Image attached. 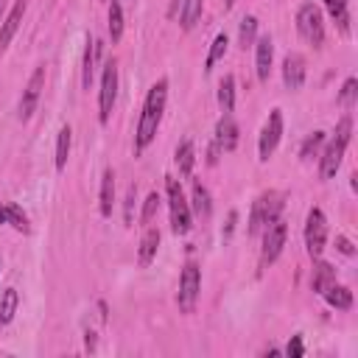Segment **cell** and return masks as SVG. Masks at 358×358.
<instances>
[{
	"instance_id": "obj_1",
	"label": "cell",
	"mask_w": 358,
	"mask_h": 358,
	"mask_svg": "<svg viewBox=\"0 0 358 358\" xmlns=\"http://www.w3.org/2000/svg\"><path fill=\"white\" fill-rule=\"evenodd\" d=\"M165 101H168V78H159L151 84V90L143 101V112H140V123H137V134H134L137 154L157 137V129H159L162 112H165Z\"/></svg>"
},
{
	"instance_id": "obj_2",
	"label": "cell",
	"mask_w": 358,
	"mask_h": 358,
	"mask_svg": "<svg viewBox=\"0 0 358 358\" xmlns=\"http://www.w3.org/2000/svg\"><path fill=\"white\" fill-rule=\"evenodd\" d=\"M350 134H352V120L350 117H341L336 131L330 134V140L324 143V151L319 157V173L322 179H333L336 171L341 168V159H344V151L350 145Z\"/></svg>"
},
{
	"instance_id": "obj_3",
	"label": "cell",
	"mask_w": 358,
	"mask_h": 358,
	"mask_svg": "<svg viewBox=\"0 0 358 358\" xmlns=\"http://www.w3.org/2000/svg\"><path fill=\"white\" fill-rule=\"evenodd\" d=\"M165 190H168L171 229H173V235H187V232H190V227H193V210H190V201H187V199H185V193H182L179 179L165 176Z\"/></svg>"
},
{
	"instance_id": "obj_4",
	"label": "cell",
	"mask_w": 358,
	"mask_h": 358,
	"mask_svg": "<svg viewBox=\"0 0 358 358\" xmlns=\"http://www.w3.org/2000/svg\"><path fill=\"white\" fill-rule=\"evenodd\" d=\"M282 193H277V190H266V193H260L257 199H255V204H252V213H249V232L252 235H257V232H263L271 221H277L280 218V213H282Z\"/></svg>"
},
{
	"instance_id": "obj_5",
	"label": "cell",
	"mask_w": 358,
	"mask_h": 358,
	"mask_svg": "<svg viewBox=\"0 0 358 358\" xmlns=\"http://www.w3.org/2000/svg\"><path fill=\"white\" fill-rule=\"evenodd\" d=\"M201 291V268L196 260H187L182 274H179V291H176V305L182 313H193Z\"/></svg>"
},
{
	"instance_id": "obj_6",
	"label": "cell",
	"mask_w": 358,
	"mask_h": 358,
	"mask_svg": "<svg viewBox=\"0 0 358 358\" xmlns=\"http://www.w3.org/2000/svg\"><path fill=\"white\" fill-rule=\"evenodd\" d=\"M296 31L313 48H319L324 42V22H322L319 6H313V3H302L299 6V11H296Z\"/></svg>"
},
{
	"instance_id": "obj_7",
	"label": "cell",
	"mask_w": 358,
	"mask_h": 358,
	"mask_svg": "<svg viewBox=\"0 0 358 358\" xmlns=\"http://www.w3.org/2000/svg\"><path fill=\"white\" fill-rule=\"evenodd\" d=\"M115 101H117V62L106 59L103 76H101V92H98V120L101 123H106L112 117Z\"/></svg>"
},
{
	"instance_id": "obj_8",
	"label": "cell",
	"mask_w": 358,
	"mask_h": 358,
	"mask_svg": "<svg viewBox=\"0 0 358 358\" xmlns=\"http://www.w3.org/2000/svg\"><path fill=\"white\" fill-rule=\"evenodd\" d=\"M324 243H327V221H324V213L319 207H310L308 210V218H305V249L313 260L322 257L324 252Z\"/></svg>"
},
{
	"instance_id": "obj_9",
	"label": "cell",
	"mask_w": 358,
	"mask_h": 358,
	"mask_svg": "<svg viewBox=\"0 0 358 358\" xmlns=\"http://www.w3.org/2000/svg\"><path fill=\"white\" fill-rule=\"evenodd\" d=\"M285 238H288V227H285L282 218L271 221V224L263 229V249H260V266H263V268L271 266V263L280 257V252H282V246H285Z\"/></svg>"
},
{
	"instance_id": "obj_10",
	"label": "cell",
	"mask_w": 358,
	"mask_h": 358,
	"mask_svg": "<svg viewBox=\"0 0 358 358\" xmlns=\"http://www.w3.org/2000/svg\"><path fill=\"white\" fill-rule=\"evenodd\" d=\"M42 90H45V64H39V67L31 73V78H28V84H25V90H22V95H20V106H17L20 120H28V117L34 115V109H36V103H39Z\"/></svg>"
},
{
	"instance_id": "obj_11",
	"label": "cell",
	"mask_w": 358,
	"mask_h": 358,
	"mask_svg": "<svg viewBox=\"0 0 358 358\" xmlns=\"http://www.w3.org/2000/svg\"><path fill=\"white\" fill-rule=\"evenodd\" d=\"M280 137H282V112L280 109H271L268 120L260 129V140H257V154H260L263 162L274 154V148L280 145Z\"/></svg>"
},
{
	"instance_id": "obj_12",
	"label": "cell",
	"mask_w": 358,
	"mask_h": 358,
	"mask_svg": "<svg viewBox=\"0 0 358 358\" xmlns=\"http://www.w3.org/2000/svg\"><path fill=\"white\" fill-rule=\"evenodd\" d=\"M25 8H28V0H14L11 11H8V14H6V20L0 22V53H3V50L8 48V42L14 39V34H17L20 22H22Z\"/></svg>"
},
{
	"instance_id": "obj_13",
	"label": "cell",
	"mask_w": 358,
	"mask_h": 358,
	"mask_svg": "<svg viewBox=\"0 0 358 358\" xmlns=\"http://www.w3.org/2000/svg\"><path fill=\"white\" fill-rule=\"evenodd\" d=\"M238 145V123L232 120V115H221V120L215 123V151H232Z\"/></svg>"
},
{
	"instance_id": "obj_14",
	"label": "cell",
	"mask_w": 358,
	"mask_h": 358,
	"mask_svg": "<svg viewBox=\"0 0 358 358\" xmlns=\"http://www.w3.org/2000/svg\"><path fill=\"white\" fill-rule=\"evenodd\" d=\"M271 59H274V42L271 36H260L255 42V70L260 81H268L271 76Z\"/></svg>"
},
{
	"instance_id": "obj_15",
	"label": "cell",
	"mask_w": 358,
	"mask_h": 358,
	"mask_svg": "<svg viewBox=\"0 0 358 358\" xmlns=\"http://www.w3.org/2000/svg\"><path fill=\"white\" fill-rule=\"evenodd\" d=\"M282 81L288 90H299L305 84V59L299 53H288L282 59Z\"/></svg>"
},
{
	"instance_id": "obj_16",
	"label": "cell",
	"mask_w": 358,
	"mask_h": 358,
	"mask_svg": "<svg viewBox=\"0 0 358 358\" xmlns=\"http://www.w3.org/2000/svg\"><path fill=\"white\" fill-rule=\"evenodd\" d=\"M157 249H159V229H157V227H148V229L143 232V238H140L137 263H140L143 268H148V266L154 263V257H157Z\"/></svg>"
},
{
	"instance_id": "obj_17",
	"label": "cell",
	"mask_w": 358,
	"mask_h": 358,
	"mask_svg": "<svg viewBox=\"0 0 358 358\" xmlns=\"http://www.w3.org/2000/svg\"><path fill=\"white\" fill-rule=\"evenodd\" d=\"M0 224L14 227L17 232H28V229H31L28 215H25V213H22V207H20V204H14V201H0Z\"/></svg>"
},
{
	"instance_id": "obj_18",
	"label": "cell",
	"mask_w": 358,
	"mask_h": 358,
	"mask_svg": "<svg viewBox=\"0 0 358 358\" xmlns=\"http://www.w3.org/2000/svg\"><path fill=\"white\" fill-rule=\"evenodd\" d=\"M101 201V215L103 218H109L112 215V210H115V171L112 168H106L103 173H101V196H98Z\"/></svg>"
},
{
	"instance_id": "obj_19",
	"label": "cell",
	"mask_w": 358,
	"mask_h": 358,
	"mask_svg": "<svg viewBox=\"0 0 358 358\" xmlns=\"http://www.w3.org/2000/svg\"><path fill=\"white\" fill-rule=\"evenodd\" d=\"M98 42L92 36H87V48H84V59H81V87L90 90L92 76H95V56H98Z\"/></svg>"
},
{
	"instance_id": "obj_20",
	"label": "cell",
	"mask_w": 358,
	"mask_h": 358,
	"mask_svg": "<svg viewBox=\"0 0 358 358\" xmlns=\"http://www.w3.org/2000/svg\"><path fill=\"white\" fill-rule=\"evenodd\" d=\"M333 282H336V268H333L330 263H322V260H319V263L313 266V277H310L313 291H316V294H324Z\"/></svg>"
},
{
	"instance_id": "obj_21",
	"label": "cell",
	"mask_w": 358,
	"mask_h": 358,
	"mask_svg": "<svg viewBox=\"0 0 358 358\" xmlns=\"http://www.w3.org/2000/svg\"><path fill=\"white\" fill-rule=\"evenodd\" d=\"M70 145H73V129L64 123V126L59 129V137H56V171H64V168H67Z\"/></svg>"
},
{
	"instance_id": "obj_22",
	"label": "cell",
	"mask_w": 358,
	"mask_h": 358,
	"mask_svg": "<svg viewBox=\"0 0 358 358\" xmlns=\"http://www.w3.org/2000/svg\"><path fill=\"white\" fill-rule=\"evenodd\" d=\"M173 159H176V165H179V173H182V176H190V173H193V165H196V148H193V143H190V140H182V143L176 145Z\"/></svg>"
},
{
	"instance_id": "obj_23",
	"label": "cell",
	"mask_w": 358,
	"mask_h": 358,
	"mask_svg": "<svg viewBox=\"0 0 358 358\" xmlns=\"http://www.w3.org/2000/svg\"><path fill=\"white\" fill-rule=\"evenodd\" d=\"M322 296L327 299L330 308H338V310H350V308H352V291H350L347 285H336V282H333Z\"/></svg>"
},
{
	"instance_id": "obj_24",
	"label": "cell",
	"mask_w": 358,
	"mask_h": 358,
	"mask_svg": "<svg viewBox=\"0 0 358 358\" xmlns=\"http://www.w3.org/2000/svg\"><path fill=\"white\" fill-rule=\"evenodd\" d=\"M218 106L224 115H232L235 106V76H224L218 84Z\"/></svg>"
},
{
	"instance_id": "obj_25",
	"label": "cell",
	"mask_w": 358,
	"mask_h": 358,
	"mask_svg": "<svg viewBox=\"0 0 358 358\" xmlns=\"http://www.w3.org/2000/svg\"><path fill=\"white\" fill-rule=\"evenodd\" d=\"M324 8L336 20V25L341 28V34H347L350 31V8H347V0H324Z\"/></svg>"
},
{
	"instance_id": "obj_26",
	"label": "cell",
	"mask_w": 358,
	"mask_h": 358,
	"mask_svg": "<svg viewBox=\"0 0 358 358\" xmlns=\"http://www.w3.org/2000/svg\"><path fill=\"white\" fill-rule=\"evenodd\" d=\"M199 218H207L213 213V204H210V193L201 182H193V207H190Z\"/></svg>"
},
{
	"instance_id": "obj_27",
	"label": "cell",
	"mask_w": 358,
	"mask_h": 358,
	"mask_svg": "<svg viewBox=\"0 0 358 358\" xmlns=\"http://www.w3.org/2000/svg\"><path fill=\"white\" fill-rule=\"evenodd\" d=\"M17 305H20V294L17 288H6L3 296H0V324H8L17 313Z\"/></svg>"
},
{
	"instance_id": "obj_28",
	"label": "cell",
	"mask_w": 358,
	"mask_h": 358,
	"mask_svg": "<svg viewBox=\"0 0 358 358\" xmlns=\"http://www.w3.org/2000/svg\"><path fill=\"white\" fill-rule=\"evenodd\" d=\"M201 8H204V0H182V14H179V22L185 31H190L199 17H201Z\"/></svg>"
},
{
	"instance_id": "obj_29",
	"label": "cell",
	"mask_w": 358,
	"mask_h": 358,
	"mask_svg": "<svg viewBox=\"0 0 358 358\" xmlns=\"http://www.w3.org/2000/svg\"><path fill=\"white\" fill-rule=\"evenodd\" d=\"M227 45H229V39H227V34H224V31L213 36V42H210V53H207V62H204V70H207V73L215 67V62H218V59H224Z\"/></svg>"
},
{
	"instance_id": "obj_30",
	"label": "cell",
	"mask_w": 358,
	"mask_h": 358,
	"mask_svg": "<svg viewBox=\"0 0 358 358\" xmlns=\"http://www.w3.org/2000/svg\"><path fill=\"white\" fill-rule=\"evenodd\" d=\"M120 36H123V8L117 0H112L109 3V39L120 42Z\"/></svg>"
},
{
	"instance_id": "obj_31",
	"label": "cell",
	"mask_w": 358,
	"mask_h": 358,
	"mask_svg": "<svg viewBox=\"0 0 358 358\" xmlns=\"http://www.w3.org/2000/svg\"><path fill=\"white\" fill-rule=\"evenodd\" d=\"M255 34H257V20L249 14L241 20V31H238V39H241V48H249L255 45Z\"/></svg>"
},
{
	"instance_id": "obj_32",
	"label": "cell",
	"mask_w": 358,
	"mask_h": 358,
	"mask_svg": "<svg viewBox=\"0 0 358 358\" xmlns=\"http://www.w3.org/2000/svg\"><path fill=\"white\" fill-rule=\"evenodd\" d=\"M322 145H324V131H313V134H308V137H305L299 157H302V159H310Z\"/></svg>"
},
{
	"instance_id": "obj_33",
	"label": "cell",
	"mask_w": 358,
	"mask_h": 358,
	"mask_svg": "<svg viewBox=\"0 0 358 358\" xmlns=\"http://www.w3.org/2000/svg\"><path fill=\"white\" fill-rule=\"evenodd\" d=\"M157 210H159V193H157V190H151V193L145 196V201H143V213H140V221H143V224H148V221L157 215Z\"/></svg>"
},
{
	"instance_id": "obj_34",
	"label": "cell",
	"mask_w": 358,
	"mask_h": 358,
	"mask_svg": "<svg viewBox=\"0 0 358 358\" xmlns=\"http://www.w3.org/2000/svg\"><path fill=\"white\" fill-rule=\"evenodd\" d=\"M355 95H358V81H355V78H347L344 87H341V92H338V101H341L344 106H352V103H355Z\"/></svg>"
},
{
	"instance_id": "obj_35",
	"label": "cell",
	"mask_w": 358,
	"mask_h": 358,
	"mask_svg": "<svg viewBox=\"0 0 358 358\" xmlns=\"http://www.w3.org/2000/svg\"><path fill=\"white\" fill-rule=\"evenodd\" d=\"M285 352H288L291 358H299V355H305V344H302V336H294V338L288 341Z\"/></svg>"
},
{
	"instance_id": "obj_36",
	"label": "cell",
	"mask_w": 358,
	"mask_h": 358,
	"mask_svg": "<svg viewBox=\"0 0 358 358\" xmlns=\"http://www.w3.org/2000/svg\"><path fill=\"white\" fill-rule=\"evenodd\" d=\"M134 196H137V190L129 187V193H126V224H131V204H134Z\"/></svg>"
},
{
	"instance_id": "obj_37",
	"label": "cell",
	"mask_w": 358,
	"mask_h": 358,
	"mask_svg": "<svg viewBox=\"0 0 358 358\" xmlns=\"http://www.w3.org/2000/svg\"><path fill=\"white\" fill-rule=\"evenodd\" d=\"M336 246H338V252H341V255H355L352 243H350V241H347L344 235H341V238H336Z\"/></svg>"
},
{
	"instance_id": "obj_38",
	"label": "cell",
	"mask_w": 358,
	"mask_h": 358,
	"mask_svg": "<svg viewBox=\"0 0 358 358\" xmlns=\"http://www.w3.org/2000/svg\"><path fill=\"white\" fill-rule=\"evenodd\" d=\"M95 347V333H87V350H92Z\"/></svg>"
},
{
	"instance_id": "obj_39",
	"label": "cell",
	"mask_w": 358,
	"mask_h": 358,
	"mask_svg": "<svg viewBox=\"0 0 358 358\" xmlns=\"http://www.w3.org/2000/svg\"><path fill=\"white\" fill-rule=\"evenodd\" d=\"M3 8H6V0H0V22H3Z\"/></svg>"
},
{
	"instance_id": "obj_40",
	"label": "cell",
	"mask_w": 358,
	"mask_h": 358,
	"mask_svg": "<svg viewBox=\"0 0 358 358\" xmlns=\"http://www.w3.org/2000/svg\"><path fill=\"white\" fill-rule=\"evenodd\" d=\"M224 3H227V8H229V6H235V3H238V0H224Z\"/></svg>"
},
{
	"instance_id": "obj_41",
	"label": "cell",
	"mask_w": 358,
	"mask_h": 358,
	"mask_svg": "<svg viewBox=\"0 0 358 358\" xmlns=\"http://www.w3.org/2000/svg\"><path fill=\"white\" fill-rule=\"evenodd\" d=\"M0 266H3V260H0Z\"/></svg>"
}]
</instances>
